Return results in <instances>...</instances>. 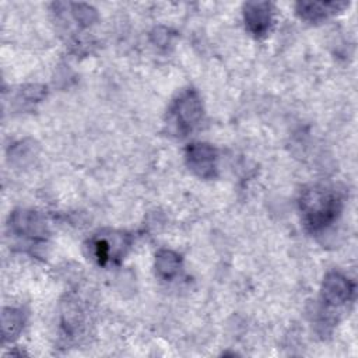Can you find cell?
Returning a JSON list of instances; mask_svg holds the SVG:
<instances>
[{
    "label": "cell",
    "mask_w": 358,
    "mask_h": 358,
    "mask_svg": "<svg viewBox=\"0 0 358 358\" xmlns=\"http://www.w3.org/2000/svg\"><path fill=\"white\" fill-rule=\"evenodd\" d=\"M299 208L305 227L312 232H319L336 221L341 211V199L329 187L312 186L302 192Z\"/></svg>",
    "instance_id": "obj_1"
},
{
    "label": "cell",
    "mask_w": 358,
    "mask_h": 358,
    "mask_svg": "<svg viewBox=\"0 0 358 358\" xmlns=\"http://www.w3.org/2000/svg\"><path fill=\"white\" fill-rule=\"evenodd\" d=\"M203 116V103L194 90L183 91L171 108V117L179 134L189 133Z\"/></svg>",
    "instance_id": "obj_2"
},
{
    "label": "cell",
    "mask_w": 358,
    "mask_h": 358,
    "mask_svg": "<svg viewBox=\"0 0 358 358\" xmlns=\"http://www.w3.org/2000/svg\"><path fill=\"white\" fill-rule=\"evenodd\" d=\"M130 245V238L122 232H109L108 235H98L90 241V255L98 264L117 262L123 257Z\"/></svg>",
    "instance_id": "obj_3"
},
{
    "label": "cell",
    "mask_w": 358,
    "mask_h": 358,
    "mask_svg": "<svg viewBox=\"0 0 358 358\" xmlns=\"http://www.w3.org/2000/svg\"><path fill=\"white\" fill-rule=\"evenodd\" d=\"M10 229L14 235L35 241L43 242L48 236V227L45 220L35 211L29 210H17L10 217Z\"/></svg>",
    "instance_id": "obj_4"
},
{
    "label": "cell",
    "mask_w": 358,
    "mask_h": 358,
    "mask_svg": "<svg viewBox=\"0 0 358 358\" xmlns=\"http://www.w3.org/2000/svg\"><path fill=\"white\" fill-rule=\"evenodd\" d=\"M186 164L200 178L211 179L217 175V150L206 143H193L186 148Z\"/></svg>",
    "instance_id": "obj_5"
},
{
    "label": "cell",
    "mask_w": 358,
    "mask_h": 358,
    "mask_svg": "<svg viewBox=\"0 0 358 358\" xmlns=\"http://www.w3.org/2000/svg\"><path fill=\"white\" fill-rule=\"evenodd\" d=\"M354 292V282L337 271L329 273L323 280L322 298L329 306H343L352 299Z\"/></svg>",
    "instance_id": "obj_6"
},
{
    "label": "cell",
    "mask_w": 358,
    "mask_h": 358,
    "mask_svg": "<svg viewBox=\"0 0 358 358\" xmlns=\"http://www.w3.org/2000/svg\"><path fill=\"white\" fill-rule=\"evenodd\" d=\"M243 20L248 31L260 38L264 36L273 22L271 4L267 1H249L243 6Z\"/></svg>",
    "instance_id": "obj_7"
},
{
    "label": "cell",
    "mask_w": 358,
    "mask_h": 358,
    "mask_svg": "<svg viewBox=\"0 0 358 358\" xmlns=\"http://www.w3.org/2000/svg\"><path fill=\"white\" fill-rule=\"evenodd\" d=\"M348 3L341 1H299L296 3L298 15L309 22H319L345 8Z\"/></svg>",
    "instance_id": "obj_8"
},
{
    "label": "cell",
    "mask_w": 358,
    "mask_h": 358,
    "mask_svg": "<svg viewBox=\"0 0 358 358\" xmlns=\"http://www.w3.org/2000/svg\"><path fill=\"white\" fill-rule=\"evenodd\" d=\"M180 256L169 249H162L155 256V271L164 280H172L180 270Z\"/></svg>",
    "instance_id": "obj_9"
},
{
    "label": "cell",
    "mask_w": 358,
    "mask_h": 358,
    "mask_svg": "<svg viewBox=\"0 0 358 358\" xmlns=\"http://www.w3.org/2000/svg\"><path fill=\"white\" fill-rule=\"evenodd\" d=\"M24 327V315L14 308H6L1 313V333L4 341L15 338Z\"/></svg>",
    "instance_id": "obj_10"
},
{
    "label": "cell",
    "mask_w": 358,
    "mask_h": 358,
    "mask_svg": "<svg viewBox=\"0 0 358 358\" xmlns=\"http://www.w3.org/2000/svg\"><path fill=\"white\" fill-rule=\"evenodd\" d=\"M171 36H172V35L168 34L166 29H164V32H161V28L155 29L154 34H152V39H154V42H155L158 46H165V45H168V43L171 42Z\"/></svg>",
    "instance_id": "obj_11"
}]
</instances>
